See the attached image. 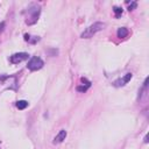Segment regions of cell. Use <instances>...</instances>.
<instances>
[{"instance_id": "6", "label": "cell", "mask_w": 149, "mask_h": 149, "mask_svg": "<svg viewBox=\"0 0 149 149\" xmlns=\"http://www.w3.org/2000/svg\"><path fill=\"white\" fill-rule=\"evenodd\" d=\"M65 137H66V130L62 129V130H59V133L55 136L54 143H55V144H56V143H61V142H63V141L65 140Z\"/></svg>"}, {"instance_id": "8", "label": "cell", "mask_w": 149, "mask_h": 149, "mask_svg": "<svg viewBox=\"0 0 149 149\" xmlns=\"http://www.w3.org/2000/svg\"><path fill=\"white\" fill-rule=\"evenodd\" d=\"M27 106H28V101H26V100H19L16 102V107L19 109H24V108H27Z\"/></svg>"}, {"instance_id": "7", "label": "cell", "mask_w": 149, "mask_h": 149, "mask_svg": "<svg viewBox=\"0 0 149 149\" xmlns=\"http://www.w3.org/2000/svg\"><path fill=\"white\" fill-rule=\"evenodd\" d=\"M116 34H118V37H120V38H125V37L128 35V29L125 28V27H121V28L118 29Z\"/></svg>"}, {"instance_id": "12", "label": "cell", "mask_w": 149, "mask_h": 149, "mask_svg": "<svg viewBox=\"0 0 149 149\" xmlns=\"http://www.w3.org/2000/svg\"><path fill=\"white\" fill-rule=\"evenodd\" d=\"M3 28H5V22H1V23H0V31H2Z\"/></svg>"}, {"instance_id": "13", "label": "cell", "mask_w": 149, "mask_h": 149, "mask_svg": "<svg viewBox=\"0 0 149 149\" xmlns=\"http://www.w3.org/2000/svg\"><path fill=\"white\" fill-rule=\"evenodd\" d=\"M144 142H146V143L148 142V136H147V135H146V137H144Z\"/></svg>"}, {"instance_id": "11", "label": "cell", "mask_w": 149, "mask_h": 149, "mask_svg": "<svg viewBox=\"0 0 149 149\" xmlns=\"http://www.w3.org/2000/svg\"><path fill=\"white\" fill-rule=\"evenodd\" d=\"M135 7H136V2H132V3L129 5V8H128V9H129V10H132V9H134Z\"/></svg>"}, {"instance_id": "1", "label": "cell", "mask_w": 149, "mask_h": 149, "mask_svg": "<svg viewBox=\"0 0 149 149\" xmlns=\"http://www.w3.org/2000/svg\"><path fill=\"white\" fill-rule=\"evenodd\" d=\"M26 13L28 14L27 17H26V23L29 24V26H30V24H34V23H36L37 20H38V16H40V13H41V7H40L38 5L33 3V5H30V6L27 8Z\"/></svg>"}, {"instance_id": "3", "label": "cell", "mask_w": 149, "mask_h": 149, "mask_svg": "<svg viewBox=\"0 0 149 149\" xmlns=\"http://www.w3.org/2000/svg\"><path fill=\"white\" fill-rule=\"evenodd\" d=\"M43 65H44V62H43L40 57L34 56V57H31L30 61L28 62V64H27V69H29L30 71H36V70L42 69Z\"/></svg>"}, {"instance_id": "4", "label": "cell", "mask_w": 149, "mask_h": 149, "mask_svg": "<svg viewBox=\"0 0 149 149\" xmlns=\"http://www.w3.org/2000/svg\"><path fill=\"white\" fill-rule=\"evenodd\" d=\"M28 57H29V55L27 52H16V54H13L10 56L9 61L13 64H17V63H21L22 61H26Z\"/></svg>"}, {"instance_id": "5", "label": "cell", "mask_w": 149, "mask_h": 149, "mask_svg": "<svg viewBox=\"0 0 149 149\" xmlns=\"http://www.w3.org/2000/svg\"><path fill=\"white\" fill-rule=\"evenodd\" d=\"M132 77H133V74L132 73H126L122 78H119V79H116V80H114V83H113V85L115 86V87H120V86H125L130 79H132Z\"/></svg>"}, {"instance_id": "10", "label": "cell", "mask_w": 149, "mask_h": 149, "mask_svg": "<svg viewBox=\"0 0 149 149\" xmlns=\"http://www.w3.org/2000/svg\"><path fill=\"white\" fill-rule=\"evenodd\" d=\"M87 88H88L87 86H77V91H79V92H85Z\"/></svg>"}, {"instance_id": "2", "label": "cell", "mask_w": 149, "mask_h": 149, "mask_svg": "<svg viewBox=\"0 0 149 149\" xmlns=\"http://www.w3.org/2000/svg\"><path fill=\"white\" fill-rule=\"evenodd\" d=\"M105 26H106V24H105L104 22H95V23L91 24L90 27H87V28L81 33L80 37H81V38H90V37H92L95 33L102 30Z\"/></svg>"}, {"instance_id": "9", "label": "cell", "mask_w": 149, "mask_h": 149, "mask_svg": "<svg viewBox=\"0 0 149 149\" xmlns=\"http://www.w3.org/2000/svg\"><path fill=\"white\" fill-rule=\"evenodd\" d=\"M113 12H114V14H115V17H120L121 15H122V8H120V7H114L113 8Z\"/></svg>"}]
</instances>
